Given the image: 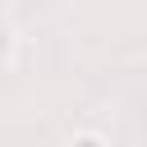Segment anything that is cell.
Instances as JSON below:
<instances>
[{
	"mask_svg": "<svg viewBox=\"0 0 147 147\" xmlns=\"http://www.w3.org/2000/svg\"><path fill=\"white\" fill-rule=\"evenodd\" d=\"M74 147H101V142H96V138H83V142H74Z\"/></svg>",
	"mask_w": 147,
	"mask_h": 147,
	"instance_id": "cell-1",
	"label": "cell"
}]
</instances>
